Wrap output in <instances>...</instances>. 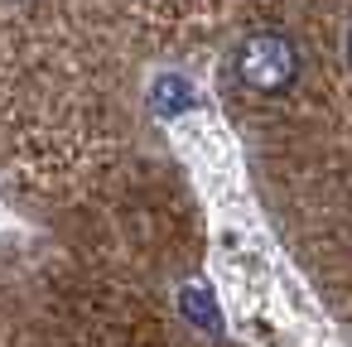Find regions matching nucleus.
<instances>
[{
	"mask_svg": "<svg viewBox=\"0 0 352 347\" xmlns=\"http://www.w3.org/2000/svg\"><path fill=\"white\" fill-rule=\"evenodd\" d=\"M241 87H251L256 97H280L294 87L299 78V49L289 34L280 30H256L236 44V58H232Z\"/></svg>",
	"mask_w": 352,
	"mask_h": 347,
	"instance_id": "1",
	"label": "nucleus"
},
{
	"mask_svg": "<svg viewBox=\"0 0 352 347\" xmlns=\"http://www.w3.org/2000/svg\"><path fill=\"white\" fill-rule=\"evenodd\" d=\"M347 63H352V39H347Z\"/></svg>",
	"mask_w": 352,
	"mask_h": 347,
	"instance_id": "3",
	"label": "nucleus"
},
{
	"mask_svg": "<svg viewBox=\"0 0 352 347\" xmlns=\"http://www.w3.org/2000/svg\"><path fill=\"white\" fill-rule=\"evenodd\" d=\"M188 97H193V92H188V82H179V78H160V82H155V107H160L164 116L184 111V107H188Z\"/></svg>",
	"mask_w": 352,
	"mask_h": 347,
	"instance_id": "2",
	"label": "nucleus"
}]
</instances>
